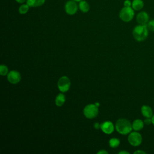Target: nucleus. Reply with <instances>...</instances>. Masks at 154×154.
Here are the masks:
<instances>
[{
  "label": "nucleus",
  "instance_id": "obj_13",
  "mask_svg": "<svg viewBox=\"0 0 154 154\" xmlns=\"http://www.w3.org/2000/svg\"><path fill=\"white\" fill-rule=\"evenodd\" d=\"M78 7L79 9L84 13L88 12L90 8V4L87 1L85 0H82L78 2Z\"/></svg>",
  "mask_w": 154,
  "mask_h": 154
},
{
  "label": "nucleus",
  "instance_id": "obj_26",
  "mask_svg": "<svg viewBox=\"0 0 154 154\" xmlns=\"http://www.w3.org/2000/svg\"><path fill=\"white\" fill-rule=\"evenodd\" d=\"M119 154H129V152H127V151H125V150H122V151H120L119 152Z\"/></svg>",
  "mask_w": 154,
  "mask_h": 154
},
{
  "label": "nucleus",
  "instance_id": "obj_3",
  "mask_svg": "<svg viewBox=\"0 0 154 154\" xmlns=\"http://www.w3.org/2000/svg\"><path fill=\"white\" fill-rule=\"evenodd\" d=\"M135 15V10L131 7H124L119 12L120 19L125 22L131 21Z\"/></svg>",
  "mask_w": 154,
  "mask_h": 154
},
{
  "label": "nucleus",
  "instance_id": "obj_1",
  "mask_svg": "<svg viewBox=\"0 0 154 154\" xmlns=\"http://www.w3.org/2000/svg\"><path fill=\"white\" fill-rule=\"evenodd\" d=\"M116 129L122 135H127L132 132V125L131 122L125 118H120L116 121Z\"/></svg>",
  "mask_w": 154,
  "mask_h": 154
},
{
  "label": "nucleus",
  "instance_id": "obj_27",
  "mask_svg": "<svg viewBox=\"0 0 154 154\" xmlns=\"http://www.w3.org/2000/svg\"><path fill=\"white\" fill-rule=\"evenodd\" d=\"M94 128L96 129H99V128H100V125H99L98 123H94Z\"/></svg>",
  "mask_w": 154,
  "mask_h": 154
},
{
  "label": "nucleus",
  "instance_id": "obj_10",
  "mask_svg": "<svg viewBox=\"0 0 154 154\" xmlns=\"http://www.w3.org/2000/svg\"><path fill=\"white\" fill-rule=\"evenodd\" d=\"M114 126L111 122L106 121L100 125V129L106 134H111L114 131Z\"/></svg>",
  "mask_w": 154,
  "mask_h": 154
},
{
  "label": "nucleus",
  "instance_id": "obj_2",
  "mask_svg": "<svg viewBox=\"0 0 154 154\" xmlns=\"http://www.w3.org/2000/svg\"><path fill=\"white\" fill-rule=\"evenodd\" d=\"M149 29L147 25H136L132 30V35L134 39L138 42L145 40L149 35Z\"/></svg>",
  "mask_w": 154,
  "mask_h": 154
},
{
  "label": "nucleus",
  "instance_id": "obj_12",
  "mask_svg": "<svg viewBox=\"0 0 154 154\" xmlns=\"http://www.w3.org/2000/svg\"><path fill=\"white\" fill-rule=\"evenodd\" d=\"M144 125V121L140 119H137L134 120L132 123V129L135 131H140L143 129Z\"/></svg>",
  "mask_w": 154,
  "mask_h": 154
},
{
  "label": "nucleus",
  "instance_id": "obj_8",
  "mask_svg": "<svg viewBox=\"0 0 154 154\" xmlns=\"http://www.w3.org/2000/svg\"><path fill=\"white\" fill-rule=\"evenodd\" d=\"M21 79V75L20 73L16 70H11L7 74L8 81L13 84H17Z\"/></svg>",
  "mask_w": 154,
  "mask_h": 154
},
{
  "label": "nucleus",
  "instance_id": "obj_24",
  "mask_svg": "<svg viewBox=\"0 0 154 154\" xmlns=\"http://www.w3.org/2000/svg\"><path fill=\"white\" fill-rule=\"evenodd\" d=\"M108 152L105 150H101L97 152V154H108Z\"/></svg>",
  "mask_w": 154,
  "mask_h": 154
},
{
  "label": "nucleus",
  "instance_id": "obj_14",
  "mask_svg": "<svg viewBox=\"0 0 154 154\" xmlns=\"http://www.w3.org/2000/svg\"><path fill=\"white\" fill-rule=\"evenodd\" d=\"M144 4L143 0H133L131 7L135 11H140L144 7Z\"/></svg>",
  "mask_w": 154,
  "mask_h": 154
},
{
  "label": "nucleus",
  "instance_id": "obj_7",
  "mask_svg": "<svg viewBox=\"0 0 154 154\" xmlns=\"http://www.w3.org/2000/svg\"><path fill=\"white\" fill-rule=\"evenodd\" d=\"M78 8V4L74 1L69 0L65 3L64 10L65 12L69 15H74L76 14Z\"/></svg>",
  "mask_w": 154,
  "mask_h": 154
},
{
  "label": "nucleus",
  "instance_id": "obj_19",
  "mask_svg": "<svg viewBox=\"0 0 154 154\" xmlns=\"http://www.w3.org/2000/svg\"><path fill=\"white\" fill-rule=\"evenodd\" d=\"M8 73V67L4 64H1L0 66V75L1 76H5Z\"/></svg>",
  "mask_w": 154,
  "mask_h": 154
},
{
  "label": "nucleus",
  "instance_id": "obj_21",
  "mask_svg": "<svg viewBox=\"0 0 154 154\" xmlns=\"http://www.w3.org/2000/svg\"><path fill=\"white\" fill-rule=\"evenodd\" d=\"M132 1L131 0H125L123 2L124 7H131Z\"/></svg>",
  "mask_w": 154,
  "mask_h": 154
},
{
  "label": "nucleus",
  "instance_id": "obj_17",
  "mask_svg": "<svg viewBox=\"0 0 154 154\" xmlns=\"http://www.w3.org/2000/svg\"><path fill=\"white\" fill-rule=\"evenodd\" d=\"M29 8L30 7L26 3H23L19 6L18 11L20 14H25L28 12Z\"/></svg>",
  "mask_w": 154,
  "mask_h": 154
},
{
  "label": "nucleus",
  "instance_id": "obj_29",
  "mask_svg": "<svg viewBox=\"0 0 154 154\" xmlns=\"http://www.w3.org/2000/svg\"><path fill=\"white\" fill-rule=\"evenodd\" d=\"M72 1H75V2H80V1H82V0H72Z\"/></svg>",
  "mask_w": 154,
  "mask_h": 154
},
{
  "label": "nucleus",
  "instance_id": "obj_28",
  "mask_svg": "<svg viewBox=\"0 0 154 154\" xmlns=\"http://www.w3.org/2000/svg\"><path fill=\"white\" fill-rule=\"evenodd\" d=\"M152 124L153 125V126H154V114H153V116L152 117Z\"/></svg>",
  "mask_w": 154,
  "mask_h": 154
},
{
  "label": "nucleus",
  "instance_id": "obj_18",
  "mask_svg": "<svg viewBox=\"0 0 154 154\" xmlns=\"http://www.w3.org/2000/svg\"><path fill=\"white\" fill-rule=\"evenodd\" d=\"M120 144V141L119 138H112L109 140V146L112 148L117 147Z\"/></svg>",
  "mask_w": 154,
  "mask_h": 154
},
{
  "label": "nucleus",
  "instance_id": "obj_9",
  "mask_svg": "<svg viewBox=\"0 0 154 154\" xmlns=\"http://www.w3.org/2000/svg\"><path fill=\"white\" fill-rule=\"evenodd\" d=\"M136 20L138 24L147 25L149 21V15L145 11H140L136 16Z\"/></svg>",
  "mask_w": 154,
  "mask_h": 154
},
{
  "label": "nucleus",
  "instance_id": "obj_22",
  "mask_svg": "<svg viewBox=\"0 0 154 154\" xmlns=\"http://www.w3.org/2000/svg\"><path fill=\"white\" fill-rule=\"evenodd\" d=\"M144 123L145 125H149L152 123V119L151 118H146L144 120Z\"/></svg>",
  "mask_w": 154,
  "mask_h": 154
},
{
  "label": "nucleus",
  "instance_id": "obj_11",
  "mask_svg": "<svg viewBox=\"0 0 154 154\" xmlns=\"http://www.w3.org/2000/svg\"><path fill=\"white\" fill-rule=\"evenodd\" d=\"M141 112L145 118H152L153 115L152 108L147 105H143L141 106Z\"/></svg>",
  "mask_w": 154,
  "mask_h": 154
},
{
  "label": "nucleus",
  "instance_id": "obj_20",
  "mask_svg": "<svg viewBox=\"0 0 154 154\" xmlns=\"http://www.w3.org/2000/svg\"><path fill=\"white\" fill-rule=\"evenodd\" d=\"M147 26L150 31L154 32V19L149 20V21L147 23Z\"/></svg>",
  "mask_w": 154,
  "mask_h": 154
},
{
  "label": "nucleus",
  "instance_id": "obj_15",
  "mask_svg": "<svg viewBox=\"0 0 154 154\" xmlns=\"http://www.w3.org/2000/svg\"><path fill=\"white\" fill-rule=\"evenodd\" d=\"M46 0H26V3L30 7H38L43 5Z\"/></svg>",
  "mask_w": 154,
  "mask_h": 154
},
{
  "label": "nucleus",
  "instance_id": "obj_5",
  "mask_svg": "<svg viewBox=\"0 0 154 154\" xmlns=\"http://www.w3.org/2000/svg\"><path fill=\"white\" fill-rule=\"evenodd\" d=\"M98 112V106L95 104H88L86 105L83 109L84 116L89 119L95 118L97 116Z\"/></svg>",
  "mask_w": 154,
  "mask_h": 154
},
{
  "label": "nucleus",
  "instance_id": "obj_25",
  "mask_svg": "<svg viewBox=\"0 0 154 154\" xmlns=\"http://www.w3.org/2000/svg\"><path fill=\"white\" fill-rule=\"evenodd\" d=\"M15 1H16V2H17L19 4H23V3L26 2V0H15Z\"/></svg>",
  "mask_w": 154,
  "mask_h": 154
},
{
  "label": "nucleus",
  "instance_id": "obj_6",
  "mask_svg": "<svg viewBox=\"0 0 154 154\" xmlns=\"http://www.w3.org/2000/svg\"><path fill=\"white\" fill-rule=\"evenodd\" d=\"M70 81L66 76H63L58 81L57 85L59 90L62 93L67 91L70 87Z\"/></svg>",
  "mask_w": 154,
  "mask_h": 154
},
{
  "label": "nucleus",
  "instance_id": "obj_23",
  "mask_svg": "<svg viewBox=\"0 0 154 154\" xmlns=\"http://www.w3.org/2000/svg\"><path fill=\"white\" fill-rule=\"evenodd\" d=\"M134 154H146V152L142 150H137L134 152Z\"/></svg>",
  "mask_w": 154,
  "mask_h": 154
},
{
  "label": "nucleus",
  "instance_id": "obj_16",
  "mask_svg": "<svg viewBox=\"0 0 154 154\" xmlns=\"http://www.w3.org/2000/svg\"><path fill=\"white\" fill-rule=\"evenodd\" d=\"M66 101V97L63 93H59L55 97V102L57 106H61Z\"/></svg>",
  "mask_w": 154,
  "mask_h": 154
},
{
  "label": "nucleus",
  "instance_id": "obj_4",
  "mask_svg": "<svg viewBox=\"0 0 154 154\" xmlns=\"http://www.w3.org/2000/svg\"><path fill=\"white\" fill-rule=\"evenodd\" d=\"M128 143L134 147L139 146L143 141V137L138 131H133L129 134L128 137Z\"/></svg>",
  "mask_w": 154,
  "mask_h": 154
}]
</instances>
